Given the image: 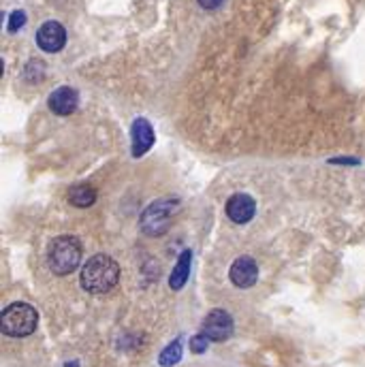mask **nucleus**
Returning a JSON list of instances; mask_svg holds the SVG:
<instances>
[{
  "label": "nucleus",
  "mask_w": 365,
  "mask_h": 367,
  "mask_svg": "<svg viewBox=\"0 0 365 367\" xmlns=\"http://www.w3.org/2000/svg\"><path fill=\"white\" fill-rule=\"evenodd\" d=\"M82 286L92 292V295H105L113 290L120 282V265L107 257V255H96L92 257L84 267H82Z\"/></svg>",
  "instance_id": "nucleus-1"
},
{
  "label": "nucleus",
  "mask_w": 365,
  "mask_h": 367,
  "mask_svg": "<svg viewBox=\"0 0 365 367\" xmlns=\"http://www.w3.org/2000/svg\"><path fill=\"white\" fill-rule=\"evenodd\" d=\"M79 261H82V243L77 237L63 235V237H56L49 243L47 263H49V269L53 273L67 276L79 267Z\"/></svg>",
  "instance_id": "nucleus-2"
},
{
  "label": "nucleus",
  "mask_w": 365,
  "mask_h": 367,
  "mask_svg": "<svg viewBox=\"0 0 365 367\" xmlns=\"http://www.w3.org/2000/svg\"><path fill=\"white\" fill-rule=\"evenodd\" d=\"M37 323H39V316L32 305L18 301L3 310L0 327H3V333L9 337H26L37 329Z\"/></svg>",
  "instance_id": "nucleus-3"
},
{
  "label": "nucleus",
  "mask_w": 365,
  "mask_h": 367,
  "mask_svg": "<svg viewBox=\"0 0 365 367\" xmlns=\"http://www.w3.org/2000/svg\"><path fill=\"white\" fill-rule=\"evenodd\" d=\"M179 212V201L177 199H156L150 207H146V212L141 214V231L150 237H158L162 235L175 220Z\"/></svg>",
  "instance_id": "nucleus-4"
},
{
  "label": "nucleus",
  "mask_w": 365,
  "mask_h": 367,
  "mask_svg": "<svg viewBox=\"0 0 365 367\" xmlns=\"http://www.w3.org/2000/svg\"><path fill=\"white\" fill-rule=\"evenodd\" d=\"M201 333L210 342H224L233 335V318L224 310H212L201 325Z\"/></svg>",
  "instance_id": "nucleus-5"
},
{
  "label": "nucleus",
  "mask_w": 365,
  "mask_h": 367,
  "mask_svg": "<svg viewBox=\"0 0 365 367\" xmlns=\"http://www.w3.org/2000/svg\"><path fill=\"white\" fill-rule=\"evenodd\" d=\"M67 43V30L63 24L58 22H45L39 30H37V45L47 51V53H56L65 47Z\"/></svg>",
  "instance_id": "nucleus-6"
},
{
  "label": "nucleus",
  "mask_w": 365,
  "mask_h": 367,
  "mask_svg": "<svg viewBox=\"0 0 365 367\" xmlns=\"http://www.w3.org/2000/svg\"><path fill=\"white\" fill-rule=\"evenodd\" d=\"M231 282L237 286V288H250L257 284L259 280V267L255 263V259L250 257H239L233 265H231Z\"/></svg>",
  "instance_id": "nucleus-7"
},
{
  "label": "nucleus",
  "mask_w": 365,
  "mask_h": 367,
  "mask_svg": "<svg viewBox=\"0 0 365 367\" xmlns=\"http://www.w3.org/2000/svg\"><path fill=\"white\" fill-rule=\"evenodd\" d=\"M255 212H257V205H255V199L250 195L237 193L226 201V216L237 224L250 222L255 218Z\"/></svg>",
  "instance_id": "nucleus-8"
},
{
  "label": "nucleus",
  "mask_w": 365,
  "mask_h": 367,
  "mask_svg": "<svg viewBox=\"0 0 365 367\" xmlns=\"http://www.w3.org/2000/svg\"><path fill=\"white\" fill-rule=\"evenodd\" d=\"M77 92L69 86H63V88H56L49 98H47V105L49 109L56 113V115H71L75 109H77Z\"/></svg>",
  "instance_id": "nucleus-9"
},
{
  "label": "nucleus",
  "mask_w": 365,
  "mask_h": 367,
  "mask_svg": "<svg viewBox=\"0 0 365 367\" xmlns=\"http://www.w3.org/2000/svg\"><path fill=\"white\" fill-rule=\"evenodd\" d=\"M131 137H133V156L139 158L143 156L152 146H154V131L152 124L143 117H137L131 127Z\"/></svg>",
  "instance_id": "nucleus-10"
},
{
  "label": "nucleus",
  "mask_w": 365,
  "mask_h": 367,
  "mask_svg": "<svg viewBox=\"0 0 365 367\" xmlns=\"http://www.w3.org/2000/svg\"><path fill=\"white\" fill-rule=\"evenodd\" d=\"M191 261H193L191 250H184V252H181V257L177 259V265H175V269H173V273L169 278V286L173 290H179L181 286L186 284V280L191 276Z\"/></svg>",
  "instance_id": "nucleus-11"
},
{
  "label": "nucleus",
  "mask_w": 365,
  "mask_h": 367,
  "mask_svg": "<svg viewBox=\"0 0 365 367\" xmlns=\"http://www.w3.org/2000/svg\"><path fill=\"white\" fill-rule=\"evenodd\" d=\"M67 199L75 207H90L96 201V191L90 186V184H75V186L69 188Z\"/></svg>",
  "instance_id": "nucleus-12"
},
{
  "label": "nucleus",
  "mask_w": 365,
  "mask_h": 367,
  "mask_svg": "<svg viewBox=\"0 0 365 367\" xmlns=\"http://www.w3.org/2000/svg\"><path fill=\"white\" fill-rule=\"evenodd\" d=\"M181 359V340H173L162 352H160V365L162 367H173Z\"/></svg>",
  "instance_id": "nucleus-13"
},
{
  "label": "nucleus",
  "mask_w": 365,
  "mask_h": 367,
  "mask_svg": "<svg viewBox=\"0 0 365 367\" xmlns=\"http://www.w3.org/2000/svg\"><path fill=\"white\" fill-rule=\"evenodd\" d=\"M24 24H26V13L24 11H13L11 18H9V30L18 32Z\"/></svg>",
  "instance_id": "nucleus-14"
},
{
  "label": "nucleus",
  "mask_w": 365,
  "mask_h": 367,
  "mask_svg": "<svg viewBox=\"0 0 365 367\" xmlns=\"http://www.w3.org/2000/svg\"><path fill=\"white\" fill-rule=\"evenodd\" d=\"M207 344H210V340L201 333V335H195L193 340H191V350L195 352V354H199V352H205L207 350Z\"/></svg>",
  "instance_id": "nucleus-15"
},
{
  "label": "nucleus",
  "mask_w": 365,
  "mask_h": 367,
  "mask_svg": "<svg viewBox=\"0 0 365 367\" xmlns=\"http://www.w3.org/2000/svg\"><path fill=\"white\" fill-rule=\"evenodd\" d=\"M224 3V0H199V5L203 7V9H216V7H220Z\"/></svg>",
  "instance_id": "nucleus-16"
}]
</instances>
